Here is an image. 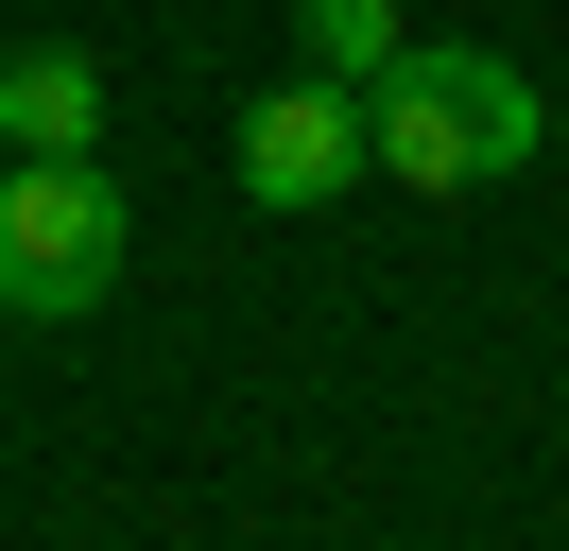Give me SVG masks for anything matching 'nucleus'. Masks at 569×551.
I'll list each match as a JSON object with an SVG mask.
<instances>
[{
    "instance_id": "obj_5",
    "label": "nucleus",
    "mask_w": 569,
    "mask_h": 551,
    "mask_svg": "<svg viewBox=\"0 0 569 551\" xmlns=\"http://www.w3.org/2000/svg\"><path fill=\"white\" fill-rule=\"evenodd\" d=\"M293 34H311V69L328 87H380L415 34H397V0H293Z\"/></svg>"
},
{
    "instance_id": "obj_2",
    "label": "nucleus",
    "mask_w": 569,
    "mask_h": 551,
    "mask_svg": "<svg viewBox=\"0 0 569 551\" xmlns=\"http://www.w3.org/2000/svg\"><path fill=\"white\" fill-rule=\"evenodd\" d=\"M104 293H121V172L104 156H18L0 172V310L70 328Z\"/></svg>"
},
{
    "instance_id": "obj_3",
    "label": "nucleus",
    "mask_w": 569,
    "mask_h": 551,
    "mask_svg": "<svg viewBox=\"0 0 569 551\" xmlns=\"http://www.w3.org/2000/svg\"><path fill=\"white\" fill-rule=\"evenodd\" d=\"M242 190L259 207H346L362 190V87H328V69L311 87H259L242 103Z\"/></svg>"
},
{
    "instance_id": "obj_1",
    "label": "nucleus",
    "mask_w": 569,
    "mask_h": 551,
    "mask_svg": "<svg viewBox=\"0 0 569 551\" xmlns=\"http://www.w3.org/2000/svg\"><path fill=\"white\" fill-rule=\"evenodd\" d=\"M518 156H535V69L466 52V34H415L362 87V172H397V190H483Z\"/></svg>"
},
{
    "instance_id": "obj_4",
    "label": "nucleus",
    "mask_w": 569,
    "mask_h": 551,
    "mask_svg": "<svg viewBox=\"0 0 569 551\" xmlns=\"http://www.w3.org/2000/svg\"><path fill=\"white\" fill-rule=\"evenodd\" d=\"M0 138L18 156H104V69L87 52H0Z\"/></svg>"
}]
</instances>
